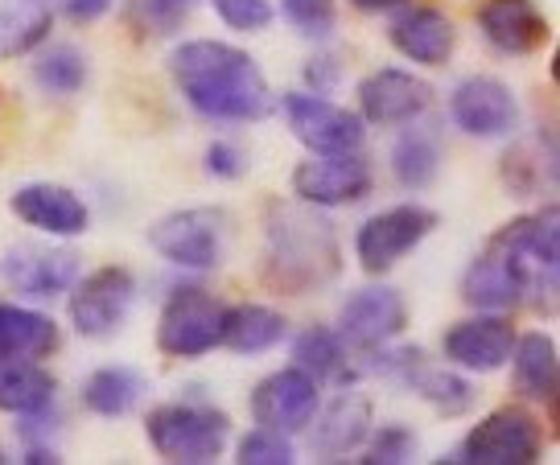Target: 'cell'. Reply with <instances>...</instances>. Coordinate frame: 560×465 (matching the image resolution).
<instances>
[{"label":"cell","instance_id":"obj_1","mask_svg":"<svg viewBox=\"0 0 560 465\" xmlns=\"http://www.w3.org/2000/svg\"><path fill=\"white\" fill-rule=\"evenodd\" d=\"M182 100L214 124H256L268 116V79L256 58L231 42L194 37L170 54Z\"/></svg>","mask_w":560,"mask_h":465},{"label":"cell","instance_id":"obj_2","mask_svg":"<svg viewBox=\"0 0 560 465\" xmlns=\"http://www.w3.org/2000/svg\"><path fill=\"white\" fill-rule=\"evenodd\" d=\"M342 272L334 226L314 207L272 202L264 214V284L284 297H314Z\"/></svg>","mask_w":560,"mask_h":465},{"label":"cell","instance_id":"obj_3","mask_svg":"<svg viewBox=\"0 0 560 465\" xmlns=\"http://www.w3.org/2000/svg\"><path fill=\"white\" fill-rule=\"evenodd\" d=\"M490 252L508 259V268L520 280V305L536 313L557 310L560 293V210L540 207L532 214L511 219L508 226H499L487 243Z\"/></svg>","mask_w":560,"mask_h":465},{"label":"cell","instance_id":"obj_4","mask_svg":"<svg viewBox=\"0 0 560 465\" xmlns=\"http://www.w3.org/2000/svg\"><path fill=\"white\" fill-rule=\"evenodd\" d=\"M144 441L161 462L214 465L228 453L231 416L210 404H158L144 416Z\"/></svg>","mask_w":560,"mask_h":465},{"label":"cell","instance_id":"obj_5","mask_svg":"<svg viewBox=\"0 0 560 465\" xmlns=\"http://www.w3.org/2000/svg\"><path fill=\"white\" fill-rule=\"evenodd\" d=\"M231 219L219 207H182L149 226V247L186 272H214L228 256Z\"/></svg>","mask_w":560,"mask_h":465},{"label":"cell","instance_id":"obj_6","mask_svg":"<svg viewBox=\"0 0 560 465\" xmlns=\"http://www.w3.org/2000/svg\"><path fill=\"white\" fill-rule=\"evenodd\" d=\"M371 371L380 380L417 392L438 416H466L474 408V399H478V387L457 367H438L420 346H396V350L375 346Z\"/></svg>","mask_w":560,"mask_h":465},{"label":"cell","instance_id":"obj_7","mask_svg":"<svg viewBox=\"0 0 560 465\" xmlns=\"http://www.w3.org/2000/svg\"><path fill=\"white\" fill-rule=\"evenodd\" d=\"M223 322H228V305L207 289L182 284L170 293L158 317V350L165 359L194 362L207 359L210 350L223 346Z\"/></svg>","mask_w":560,"mask_h":465},{"label":"cell","instance_id":"obj_8","mask_svg":"<svg viewBox=\"0 0 560 465\" xmlns=\"http://www.w3.org/2000/svg\"><path fill=\"white\" fill-rule=\"evenodd\" d=\"M132 301H137V276L124 264H104L95 272L79 276L70 284V329L88 342H107L116 338L132 313Z\"/></svg>","mask_w":560,"mask_h":465},{"label":"cell","instance_id":"obj_9","mask_svg":"<svg viewBox=\"0 0 560 465\" xmlns=\"http://www.w3.org/2000/svg\"><path fill=\"white\" fill-rule=\"evenodd\" d=\"M438 214L420 202H396V207L371 214L354 231V259L368 276H387L404 256H412L420 243L433 235Z\"/></svg>","mask_w":560,"mask_h":465},{"label":"cell","instance_id":"obj_10","mask_svg":"<svg viewBox=\"0 0 560 465\" xmlns=\"http://www.w3.org/2000/svg\"><path fill=\"white\" fill-rule=\"evenodd\" d=\"M544 457L540 420L527 408H494L487 412L450 462L466 465H536Z\"/></svg>","mask_w":560,"mask_h":465},{"label":"cell","instance_id":"obj_11","mask_svg":"<svg viewBox=\"0 0 560 465\" xmlns=\"http://www.w3.org/2000/svg\"><path fill=\"white\" fill-rule=\"evenodd\" d=\"M280 112L289 120V132L317 156H338V153H359L363 149V116L342 104H330L314 91H289L280 100Z\"/></svg>","mask_w":560,"mask_h":465},{"label":"cell","instance_id":"obj_12","mask_svg":"<svg viewBox=\"0 0 560 465\" xmlns=\"http://www.w3.org/2000/svg\"><path fill=\"white\" fill-rule=\"evenodd\" d=\"M450 120L474 140H508L524 124V107L503 79L494 74H470L450 95Z\"/></svg>","mask_w":560,"mask_h":465},{"label":"cell","instance_id":"obj_13","mask_svg":"<svg viewBox=\"0 0 560 465\" xmlns=\"http://www.w3.org/2000/svg\"><path fill=\"white\" fill-rule=\"evenodd\" d=\"M293 198L314 210H334V207H354L359 198L371 194V165L363 149L359 153H338V156H310L301 161L293 177Z\"/></svg>","mask_w":560,"mask_h":465},{"label":"cell","instance_id":"obj_14","mask_svg":"<svg viewBox=\"0 0 560 465\" xmlns=\"http://www.w3.org/2000/svg\"><path fill=\"white\" fill-rule=\"evenodd\" d=\"M429 107H433V86L412 70L380 67L359 83V116H363V124H375V128L417 124Z\"/></svg>","mask_w":560,"mask_h":465},{"label":"cell","instance_id":"obj_15","mask_svg":"<svg viewBox=\"0 0 560 465\" xmlns=\"http://www.w3.org/2000/svg\"><path fill=\"white\" fill-rule=\"evenodd\" d=\"M515 346V326L508 322V313H474L466 322H454L441 338V354L457 371L470 375H494L503 371Z\"/></svg>","mask_w":560,"mask_h":465},{"label":"cell","instance_id":"obj_16","mask_svg":"<svg viewBox=\"0 0 560 465\" xmlns=\"http://www.w3.org/2000/svg\"><path fill=\"white\" fill-rule=\"evenodd\" d=\"M404 329H408V301L392 284H363L338 310V334L359 350L396 342Z\"/></svg>","mask_w":560,"mask_h":465},{"label":"cell","instance_id":"obj_17","mask_svg":"<svg viewBox=\"0 0 560 465\" xmlns=\"http://www.w3.org/2000/svg\"><path fill=\"white\" fill-rule=\"evenodd\" d=\"M0 272L13 293L54 301V297H67L70 284L79 280V256L50 243H13L0 259Z\"/></svg>","mask_w":560,"mask_h":465},{"label":"cell","instance_id":"obj_18","mask_svg":"<svg viewBox=\"0 0 560 465\" xmlns=\"http://www.w3.org/2000/svg\"><path fill=\"white\" fill-rule=\"evenodd\" d=\"M322 408V383L310 380L301 367H280L252 392V416L256 425L277 432H305Z\"/></svg>","mask_w":560,"mask_h":465},{"label":"cell","instance_id":"obj_19","mask_svg":"<svg viewBox=\"0 0 560 465\" xmlns=\"http://www.w3.org/2000/svg\"><path fill=\"white\" fill-rule=\"evenodd\" d=\"M474 21L482 42L503 58H527L552 37V25L536 0H482Z\"/></svg>","mask_w":560,"mask_h":465},{"label":"cell","instance_id":"obj_20","mask_svg":"<svg viewBox=\"0 0 560 465\" xmlns=\"http://www.w3.org/2000/svg\"><path fill=\"white\" fill-rule=\"evenodd\" d=\"M9 207L25 226H34L50 240H79L88 235L91 226V210L70 186H58V182H25L13 190Z\"/></svg>","mask_w":560,"mask_h":465},{"label":"cell","instance_id":"obj_21","mask_svg":"<svg viewBox=\"0 0 560 465\" xmlns=\"http://www.w3.org/2000/svg\"><path fill=\"white\" fill-rule=\"evenodd\" d=\"M387 42L417 67H445L457 50V25L438 4H408L387 25Z\"/></svg>","mask_w":560,"mask_h":465},{"label":"cell","instance_id":"obj_22","mask_svg":"<svg viewBox=\"0 0 560 465\" xmlns=\"http://www.w3.org/2000/svg\"><path fill=\"white\" fill-rule=\"evenodd\" d=\"M371 432V399L354 387H338V396L317 408V416L310 420V449L322 462L334 457H350L359 453V445L368 441Z\"/></svg>","mask_w":560,"mask_h":465},{"label":"cell","instance_id":"obj_23","mask_svg":"<svg viewBox=\"0 0 560 465\" xmlns=\"http://www.w3.org/2000/svg\"><path fill=\"white\" fill-rule=\"evenodd\" d=\"M511 392L527 404H548L557 396L560 383V359H557V342L548 329H527V334H515V346H511Z\"/></svg>","mask_w":560,"mask_h":465},{"label":"cell","instance_id":"obj_24","mask_svg":"<svg viewBox=\"0 0 560 465\" xmlns=\"http://www.w3.org/2000/svg\"><path fill=\"white\" fill-rule=\"evenodd\" d=\"M560 182V153L548 128L536 137L515 140L503 153V186L511 198H536V194H557Z\"/></svg>","mask_w":560,"mask_h":465},{"label":"cell","instance_id":"obj_25","mask_svg":"<svg viewBox=\"0 0 560 465\" xmlns=\"http://www.w3.org/2000/svg\"><path fill=\"white\" fill-rule=\"evenodd\" d=\"M58 346H62V329L50 313L0 301V359L46 362L58 354Z\"/></svg>","mask_w":560,"mask_h":465},{"label":"cell","instance_id":"obj_26","mask_svg":"<svg viewBox=\"0 0 560 465\" xmlns=\"http://www.w3.org/2000/svg\"><path fill=\"white\" fill-rule=\"evenodd\" d=\"M293 367H301L310 380L330 387H354L359 367L347 354V338L330 326H310L293 338Z\"/></svg>","mask_w":560,"mask_h":465},{"label":"cell","instance_id":"obj_27","mask_svg":"<svg viewBox=\"0 0 560 465\" xmlns=\"http://www.w3.org/2000/svg\"><path fill=\"white\" fill-rule=\"evenodd\" d=\"M462 297L474 313H511L520 305V280L499 252H482L462 276Z\"/></svg>","mask_w":560,"mask_h":465},{"label":"cell","instance_id":"obj_28","mask_svg":"<svg viewBox=\"0 0 560 465\" xmlns=\"http://www.w3.org/2000/svg\"><path fill=\"white\" fill-rule=\"evenodd\" d=\"M289 338V317L272 305H235L223 322V346L240 359L268 354Z\"/></svg>","mask_w":560,"mask_h":465},{"label":"cell","instance_id":"obj_29","mask_svg":"<svg viewBox=\"0 0 560 465\" xmlns=\"http://www.w3.org/2000/svg\"><path fill=\"white\" fill-rule=\"evenodd\" d=\"M149 392V383L132 367H100L83 380V408L91 416H104V420H120L132 416L140 408V399Z\"/></svg>","mask_w":560,"mask_h":465},{"label":"cell","instance_id":"obj_30","mask_svg":"<svg viewBox=\"0 0 560 465\" xmlns=\"http://www.w3.org/2000/svg\"><path fill=\"white\" fill-rule=\"evenodd\" d=\"M58 396V380L42 362L30 359H0V412L25 416L54 404Z\"/></svg>","mask_w":560,"mask_h":465},{"label":"cell","instance_id":"obj_31","mask_svg":"<svg viewBox=\"0 0 560 465\" xmlns=\"http://www.w3.org/2000/svg\"><path fill=\"white\" fill-rule=\"evenodd\" d=\"M50 9L42 0H0V62L25 58L50 37Z\"/></svg>","mask_w":560,"mask_h":465},{"label":"cell","instance_id":"obj_32","mask_svg":"<svg viewBox=\"0 0 560 465\" xmlns=\"http://www.w3.org/2000/svg\"><path fill=\"white\" fill-rule=\"evenodd\" d=\"M441 170V144L424 128H404L392 144V177L404 190H429Z\"/></svg>","mask_w":560,"mask_h":465},{"label":"cell","instance_id":"obj_33","mask_svg":"<svg viewBox=\"0 0 560 465\" xmlns=\"http://www.w3.org/2000/svg\"><path fill=\"white\" fill-rule=\"evenodd\" d=\"M34 83L54 95V100H67L79 95L88 86V54L79 46H50L34 58Z\"/></svg>","mask_w":560,"mask_h":465},{"label":"cell","instance_id":"obj_34","mask_svg":"<svg viewBox=\"0 0 560 465\" xmlns=\"http://www.w3.org/2000/svg\"><path fill=\"white\" fill-rule=\"evenodd\" d=\"M417 429L408 425H384V429L368 432V441L359 445V462L363 465H404L417 457Z\"/></svg>","mask_w":560,"mask_h":465},{"label":"cell","instance_id":"obj_35","mask_svg":"<svg viewBox=\"0 0 560 465\" xmlns=\"http://www.w3.org/2000/svg\"><path fill=\"white\" fill-rule=\"evenodd\" d=\"M235 462L240 465H293L298 462V449H293V441H289V432L256 425L252 432L240 437V445H235Z\"/></svg>","mask_w":560,"mask_h":465},{"label":"cell","instance_id":"obj_36","mask_svg":"<svg viewBox=\"0 0 560 465\" xmlns=\"http://www.w3.org/2000/svg\"><path fill=\"white\" fill-rule=\"evenodd\" d=\"M280 13L305 42H330L334 21H338L334 0H280Z\"/></svg>","mask_w":560,"mask_h":465},{"label":"cell","instance_id":"obj_37","mask_svg":"<svg viewBox=\"0 0 560 465\" xmlns=\"http://www.w3.org/2000/svg\"><path fill=\"white\" fill-rule=\"evenodd\" d=\"M198 0H132V21H137L144 34L170 37L177 34L186 18L194 13Z\"/></svg>","mask_w":560,"mask_h":465},{"label":"cell","instance_id":"obj_38","mask_svg":"<svg viewBox=\"0 0 560 465\" xmlns=\"http://www.w3.org/2000/svg\"><path fill=\"white\" fill-rule=\"evenodd\" d=\"M210 9L235 34H264L272 25V4L268 0H210Z\"/></svg>","mask_w":560,"mask_h":465},{"label":"cell","instance_id":"obj_39","mask_svg":"<svg viewBox=\"0 0 560 465\" xmlns=\"http://www.w3.org/2000/svg\"><path fill=\"white\" fill-rule=\"evenodd\" d=\"M207 173L219 182H240L247 173V153L231 140H214L207 149Z\"/></svg>","mask_w":560,"mask_h":465},{"label":"cell","instance_id":"obj_40","mask_svg":"<svg viewBox=\"0 0 560 465\" xmlns=\"http://www.w3.org/2000/svg\"><path fill=\"white\" fill-rule=\"evenodd\" d=\"M116 0H62V13L70 21H79V25H88V21H100L112 9Z\"/></svg>","mask_w":560,"mask_h":465},{"label":"cell","instance_id":"obj_41","mask_svg":"<svg viewBox=\"0 0 560 465\" xmlns=\"http://www.w3.org/2000/svg\"><path fill=\"white\" fill-rule=\"evenodd\" d=\"M354 9H363V13H387V9H400L404 0H350Z\"/></svg>","mask_w":560,"mask_h":465},{"label":"cell","instance_id":"obj_42","mask_svg":"<svg viewBox=\"0 0 560 465\" xmlns=\"http://www.w3.org/2000/svg\"><path fill=\"white\" fill-rule=\"evenodd\" d=\"M0 462H4V457H0Z\"/></svg>","mask_w":560,"mask_h":465}]
</instances>
